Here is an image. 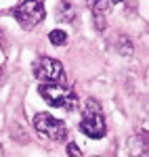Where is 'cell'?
Instances as JSON below:
<instances>
[{
	"label": "cell",
	"instance_id": "cell-1",
	"mask_svg": "<svg viewBox=\"0 0 149 157\" xmlns=\"http://www.w3.org/2000/svg\"><path fill=\"white\" fill-rule=\"evenodd\" d=\"M80 132L86 134L88 138H103L107 132V126H105V115H103V109L97 101L88 98L86 105H84V115L80 121Z\"/></svg>",
	"mask_w": 149,
	"mask_h": 157
},
{
	"label": "cell",
	"instance_id": "cell-2",
	"mask_svg": "<svg viewBox=\"0 0 149 157\" xmlns=\"http://www.w3.org/2000/svg\"><path fill=\"white\" fill-rule=\"evenodd\" d=\"M38 92L50 107H59V109H65V111H74L78 107L76 92L67 90L63 84H40Z\"/></svg>",
	"mask_w": 149,
	"mask_h": 157
},
{
	"label": "cell",
	"instance_id": "cell-3",
	"mask_svg": "<svg viewBox=\"0 0 149 157\" xmlns=\"http://www.w3.org/2000/svg\"><path fill=\"white\" fill-rule=\"evenodd\" d=\"M13 17L17 19V23L21 25L23 29L36 27L46 17V13H44V0H21L13 9Z\"/></svg>",
	"mask_w": 149,
	"mask_h": 157
},
{
	"label": "cell",
	"instance_id": "cell-4",
	"mask_svg": "<svg viewBox=\"0 0 149 157\" xmlns=\"http://www.w3.org/2000/svg\"><path fill=\"white\" fill-rule=\"evenodd\" d=\"M34 128H36V132L40 136L49 138L53 143H61V140L67 138V126H65V121L53 117L50 113H38L36 117H34Z\"/></svg>",
	"mask_w": 149,
	"mask_h": 157
},
{
	"label": "cell",
	"instance_id": "cell-5",
	"mask_svg": "<svg viewBox=\"0 0 149 157\" xmlns=\"http://www.w3.org/2000/svg\"><path fill=\"white\" fill-rule=\"evenodd\" d=\"M34 75L42 84H63L65 86V71L63 65L53 57H42L34 63Z\"/></svg>",
	"mask_w": 149,
	"mask_h": 157
},
{
	"label": "cell",
	"instance_id": "cell-6",
	"mask_svg": "<svg viewBox=\"0 0 149 157\" xmlns=\"http://www.w3.org/2000/svg\"><path fill=\"white\" fill-rule=\"evenodd\" d=\"M76 17V6L69 0H61L57 4V19L59 21H74Z\"/></svg>",
	"mask_w": 149,
	"mask_h": 157
},
{
	"label": "cell",
	"instance_id": "cell-7",
	"mask_svg": "<svg viewBox=\"0 0 149 157\" xmlns=\"http://www.w3.org/2000/svg\"><path fill=\"white\" fill-rule=\"evenodd\" d=\"M84 2H86V6L92 13H101V15H105L113 4L112 0H84Z\"/></svg>",
	"mask_w": 149,
	"mask_h": 157
},
{
	"label": "cell",
	"instance_id": "cell-8",
	"mask_svg": "<svg viewBox=\"0 0 149 157\" xmlns=\"http://www.w3.org/2000/svg\"><path fill=\"white\" fill-rule=\"evenodd\" d=\"M49 40H50V44L61 46V44H65V42H67V34H65L63 29H53V32L49 34Z\"/></svg>",
	"mask_w": 149,
	"mask_h": 157
},
{
	"label": "cell",
	"instance_id": "cell-9",
	"mask_svg": "<svg viewBox=\"0 0 149 157\" xmlns=\"http://www.w3.org/2000/svg\"><path fill=\"white\" fill-rule=\"evenodd\" d=\"M132 42H130V40H128V38H118V52H120V55H126V57H130V55H132Z\"/></svg>",
	"mask_w": 149,
	"mask_h": 157
},
{
	"label": "cell",
	"instance_id": "cell-10",
	"mask_svg": "<svg viewBox=\"0 0 149 157\" xmlns=\"http://www.w3.org/2000/svg\"><path fill=\"white\" fill-rule=\"evenodd\" d=\"M65 149H67V155L69 157H82V151H80V147L76 145V143H69Z\"/></svg>",
	"mask_w": 149,
	"mask_h": 157
},
{
	"label": "cell",
	"instance_id": "cell-11",
	"mask_svg": "<svg viewBox=\"0 0 149 157\" xmlns=\"http://www.w3.org/2000/svg\"><path fill=\"white\" fill-rule=\"evenodd\" d=\"M92 17H95L97 29H105V19H103V15H101V13H92Z\"/></svg>",
	"mask_w": 149,
	"mask_h": 157
},
{
	"label": "cell",
	"instance_id": "cell-12",
	"mask_svg": "<svg viewBox=\"0 0 149 157\" xmlns=\"http://www.w3.org/2000/svg\"><path fill=\"white\" fill-rule=\"evenodd\" d=\"M112 2H122V0H112Z\"/></svg>",
	"mask_w": 149,
	"mask_h": 157
},
{
	"label": "cell",
	"instance_id": "cell-13",
	"mask_svg": "<svg viewBox=\"0 0 149 157\" xmlns=\"http://www.w3.org/2000/svg\"><path fill=\"white\" fill-rule=\"evenodd\" d=\"M0 75H2V69H0Z\"/></svg>",
	"mask_w": 149,
	"mask_h": 157
}]
</instances>
